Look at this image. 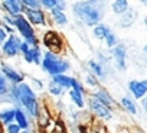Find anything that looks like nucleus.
I'll list each match as a JSON object with an SVG mask.
<instances>
[{"label": "nucleus", "instance_id": "39448f33", "mask_svg": "<svg viewBox=\"0 0 147 133\" xmlns=\"http://www.w3.org/2000/svg\"><path fill=\"white\" fill-rule=\"evenodd\" d=\"M40 43L46 48V51H51V52L59 54V55L65 48V39L62 38V35L59 32H56L53 29H48L43 33V36L40 39Z\"/></svg>", "mask_w": 147, "mask_h": 133}, {"label": "nucleus", "instance_id": "1a4fd4ad", "mask_svg": "<svg viewBox=\"0 0 147 133\" xmlns=\"http://www.w3.org/2000/svg\"><path fill=\"white\" fill-rule=\"evenodd\" d=\"M15 29H16V33L25 42H30V41H35V39L39 38L38 33H36V29L28 22V19L23 15H20V16L16 18V26H15Z\"/></svg>", "mask_w": 147, "mask_h": 133}, {"label": "nucleus", "instance_id": "9b49d317", "mask_svg": "<svg viewBox=\"0 0 147 133\" xmlns=\"http://www.w3.org/2000/svg\"><path fill=\"white\" fill-rule=\"evenodd\" d=\"M128 96H131L136 101L143 100L147 97V78H133L127 83Z\"/></svg>", "mask_w": 147, "mask_h": 133}, {"label": "nucleus", "instance_id": "a211bd4d", "mask_svg": "<svg viewBox=\"0 0 147 133\" xmlns=\"http://www.w3.org/2000/svg\"><path fill=\"white\" fill-rule=\"evenodd\" d=\"M32 117L28 114V111H25L22 107L16 109V116H15V123L22 129V130H30L32 127Z\"/></svg>", "mask_w": 147, "mask_h": 133}, {"label": "nucleus", "instance_id": "423d86ee", "mask_svg": "<svg viewBox=\"0 0 147 133\" xmlns=\"http://www.w3.org/2000/svg\"><path fill=\"white\" fill-rule=\"evenodd\" d=\"M22 15L28 19V22L36 29V28H48L49 26V16L45 10L42 9H36V10H30L26 9L22 5Z\"/></svg>", "mask_w": 147, "mask_h": 133}, {"label": "nucleus", "instance_id": "20e7f679", "mask_svg": "<svg viewBox=\"0 0 147 133\" xmlns=\"http://www.w3.org/2000/svg\"><path fill=\"white\" fill-rule=\"evenodd\" d=\"M110 56L113 62V68L118 73H125L128 68V49L127 45L120 42L115 48L110 49Z\"/></svg>", "mask_w": 147, "mask_h": 133}, {"label": "nucleus", "instance_id": "58836bf2", "mask_svg": "<svg viewBox=\"0 0 147 133\" xmlns=\"http://www.w3.org/2000/svg\"><path fill=\"white\" fill-rule=\"evenodd\" d=\"M143 56H144V62L147 64V43L143 46Z\"/></svg>", "mask_w": 147, "mask_h": 133}, {"label": "nucleus", "instance_id": "7ed1b4c3", "mask_svg": "<svg viewBox=\"0 0 147 133\" xmlns=\"http://www.w3.org/2000/svg\"><path fill=\"white\" fill-rule=\"evenodd\" d=\"M72 68L71 61L63 58L59 54H53L51 51H43V59L40 64V70L49 75V77H55V75H61V74H68Z\"/></svg>", "mask_w": 147, "mask_h": 133}, {"label": "nucleus", "instance_id": "2eb2a0df", "mask_svg": "<svg viewBox=\"0 0 147 133\" xmlns=\"http://www.w3.org/2000/svg\"><path fill=\"white\" fill-rule=\"evenodd\" d=\"M118 106H120L125 113H128V114H131V116H137V114L140 113V106H138V103H137L131 96H128V94L120 97Z\"/></svg>", "mask_w": 147, "mask_h": 133}, {"label": "nucleus", "instance_id": "37998d69", "mask_svg": "<svg viewBox=\"0 0 147 133\" xmlns=\"http://www.w3.org/2000/svg\"><path fill=\"white\" fill-rule=\"evenodd\" d=\"M140 3H141L143 6H146V7H147V0H141V2H140Z\"/></svg>", "mask_w": 147, "mask_h": 133}, {"label": "nucleus", "instance_id": "393cba45", "mask_svg": "<svg viewBox=\"0 0 147 133\" xmlns=\"http://www.w3.org/2000/svg\"><path fill=\"white\" fill-rule=\"evenodd\" d=\"M36 121H38V127H39V129H45V130H46V129L49 127V124L52 123V117H51L49 110H46L45 107H42L39 116L36 117Z\"/></svg>", "mask_w": 147, "mask_h": 133}, {"label": "nucleus", "instance_id": "4be33fe9", "mask_svg": "<svg viewBox=\"0 0 147 133\" xmlns=\"http://www.w3.org/2000/svg\"><path fill=\"white\" fill-rule=\"evenodd\" d=\"M52 83H55L56 86L62 87L65 91H69L72 88V83H74V77L69 74H61V75H55V77H48Z\"/></svg>", "mask_w": 147, "mask_h": 133}, {"label": "nucleus", "instance_id": "a18cd8bd", "mask_svg": "<svg viewBox=\"0 0 147 133\" xmlns=\"http://www.w3.org/2000/svg\"><path fill=\"white\" fill-rule=\"evenodd\" d=\"M0 25H2V15H0Z\"/></svg>", "mask_w": 147, "mask_h": 133}, {"label": "nucleus", "instance_id": "6e6552de", "mask_svg": "<svg viewBox=\"0 0 147 133\" xmlns=\"http://www.w3.org/2000/svg\"><path fill=\"white\" fill-rule=\"evenodd\" d=\"M0 73L3 74V77L9 81L10 86H19L25 81V74L7 61H0Z\"/></svg>", "mask_w": 147, "mask_h": 133}, {"label": "nucleus", "instance_id": "412c9836", "mask_svg": "<svg viewBox=\"0 0 147 133\" xmlns=\"http://www.w3.org/2000/svg\"><path fill=\"white\" fill-rule=\"evenodd\" d=\"M15 116H16V107L6 106L3 109H0V123L5 127L15 123Z\"/></svg>", "mask_w": 147, "mask_h": 133}, {"label": "nucleus", "instance_id": "7c9ffc66", "mask_svg": "<svg viewBox=\"0 0 147 133\" xmlns=\"http://www.w3.org/2000/svg\"><path fill=\"white\" fill-rule=\"evenodd\" d=\"M10 84H9V81L3 77V74L0 73V97L2 96H6L7 93H9V90H10Z\"/></svg>", "mask_w": 147, "mask_h": 133}, {"label": "nucleus", "instance_id": "c756f323", "mask_svg": "<svg viewBox=\"0 0 147 133\" xmlns=\"http://www.w3.org/2000/svg\"><path fill=\"white\" fill-rule=\"evenodd\" d=\"M40 7H42V10L49 13L58 7V0H40Z\"/></svg>", "mask_w": 147, "mask_h": 133}, {"label": "nucleus", "instance_id": "9d476101", "mask_svg": "<svg viewBox=\"0 0 147 133\" xmlns=\"http://www.w3.org/2000/svg\"><path fill=\"white\" fill-rule=\"evenodd\" d=\"M87 109H88L87 111H90L91 116H95L101 121H110L113 119V116H114V113H113L111 109L102 106L101 103H98L94 98H88L87 100Z\"/></svg>", "mask_w": 147, "mask_h": 133}, {"label": "nucleus", "instance_id": "ea45409f", "mask_svg": "<svg viewBox=\"0 0 147 133\" xmlns=\"http://www.w3.org/2000/svg\"><path fill=\"white\" fill-rule=\"evenodd\" d=\"M118 133H133L130 129H125V127H123V129H120L118 130Z\"/></svg>", "mask_w": 147, "mask_h": 133}, {"label": "nucleus", "instance_id": "a19ab883", "mask_svg": "<svg viewBox=\"0 0 147 133\" xmlns=\"http://www.w3.org/2000/svg\"><path fill=\"white\" fill-rule=\"evenodd\" d=\"M143 25H144L146 32H147V15H144V18H143Z\"/></svg>", "mask_w": 147, "mask_h": 133}, {"label": "nucleus", "instance_id": "c85d7f7f", "mask_svg": "<svg viewBox=\"0 0 147 133\" xmlns=\"http://www.w3.org/2000/svg\"><path fill=\"white\" fill-rule=\"evenodd\" d=\"M71 90L75 91V93H80L82 96H87V88H85L84 83L80 78H77V77H74V83H72V88Z\"/></svg>", "mask_w": 147, "mask_h": 133}, {"label": "nucleus", "instance_id": "c9c22d12", "mask_svg": "<svg viewBox=\"0 0 147 133\" xmlns=\"http://www.w3.org/2000/svg\"><path fill=\"white\" fill-rule=\"evenodd\" d=\"M7 38H9L7 32L3 29V26H2V25H0V46H2V45L7 41Z\"/></svg>", "mask_w": 147, "mask_h": 133}, {"label": "nucleus", "instance_id": "72a5a7b5", "mask_svg": "<svg viewBox=\"0 0 147 133\" xmlns=\"http://www.w3.org/2000/svg\"><path fill=\"white\" fill-rule=\"evenodd\" d=\"M2 25H7V26L15 28L16 26V18H12V16H7V15H2Z\"/></svg>", "mask_w": 147, "mask_h": 133}, {"label": "nucleus", "instance_id": "473e14b6", "mask_svg": "<svg viewBox=\"0 0 147 133\" xmlns=\"http://www.w3.org/2000/svg\"><path fill=\"white\" fill-rule=\"evenodd\" d=\"M22 5L26 7V9H30V10H36V9H42L40 7V0H20Z\"/></svg>", "mask_w": 147, "mask_h": 133}, {"label": "nucleus", "instance_id": "aec40b11", "mask_svg": "<svg viewBox=\"0 0 147 133\" xmlns=\"http://www.w3.org/2000/svg\"><path fill=\"white\" fill-rule=\"evenodd\" d=\"M130 7H131V5L128 0H113L110 3V10L114 15H117L118 18L123 16L124 13H127L130 10Z\"/></svg>", "mask_w": 147, "mask_h": 133}, {"label": "nucleus", "instance_id": "2f4dec72", "mask_svg": "<svg viewBox=\"0 0 147 133\" xmlns=\"http://www.w3.org/2000/svg\"><path fill=\"white\" fill-rule=\"evenodd\" d=\"M30 87L35 90V91H40V90H43L45 88V86H46V83H45V80H42V78H38V77H33L32 80H30Z\"/></svg>", "mask_w": 147, "mask_h": 133}, {"label": "nucleus", "instance_id": "ddd939ff", "mask_svg": "<svg viewBox=\"0 0 147 133\" xmlns=\"http://www.w3.org/2000/svg\"><path fill=\"white\" fill-rule=\"evenodd\" d=\"M90 98H94V100H97L98 103H101L102 106H105V107H108V109H114L118 103L114 100V97L111 96V93L107 90V88H104V87H98V88H95V90H92L91 93H90Z\"/></svg>", "mask_w": 147, "mask_h": 133}, {"label": "nucleus", "instance_id": "f257e3e1", "mask_svg": "<svg viewBox=\"0 0 147 133\" xmlns=\"http://www.w3.org/2000/svg\"><path fill=\"white\" fill-rule=\"evenodd\" d=\"M71 15L80 25L85 28H94L105 19L107 2L101 0H78L69 6Z\"/></svg>", "mask_w": 147, "mask_h": 133}, {"label": "nucleus", "instance_id": "cd10ccee", "mask_svg": "<svg viewBox=\"0 0 147 133\" xmlns=\"http://www.w3.org/2000/svg\"><path fill=\"white\" fill-rule=\"evenodd\" d=\"M102 42H104V45H105L108 49H113V48H115V46L120 43V38H118V35L113 31V32H111V33L102 41Z\"/></svg>", "mask_w": 147, "mask_h": 133}, {"label": "nucleus", "instance_id": "4468645a", "mask_svg": "<svg viewBox=\"0 0 147 133\" xmlns=\"http://www.w3.org/2000/svg\"><path fill=\"white\" fill-rule=\"evenodd\" d=\"M0 12H2V15L18 18L22 15V2L20 0H2L0 2Z\"/></svg>", "mask_w": 147, "mask_h": 133}, {"label": "nucleus", "instance_id": "4c0bfd02", "mask_svg": "<svg viewBox=\"0 0 147 133\" xmlns=\"http://www.w3.org/2000/svg\"><path fill=\"white\" fill-rule=\"evenodd\" d=\"M29 49H30V46H29L25 41H22V43H20V55H25Z\"/></svg>", "mask_w": 147, "mask_h": 133}, {"label": "nucleus", "instance_id": "dca6fc26", "mask_svg": "<svg viewBox=\"0 0 147 133\" xmlns=\"http://www.w3.org/2000/svg\"><path fill=\"white\" fill-rule=\"evenodd\" d=\"M138 19V12L134 9V7H130V10L127 13H124L123 16L118 18L117 20V26L121 28V29H128L131 28Z\"/></svg>", "mask_w": 147, "mask_h": 133}, {"label": "nucleus", "instance_id": "49530a36", "mask_svg": "<svg viewBox=\"0 0 147 133\" xmlns=\"http://www.w3.org/2000/svg\"><path fill=\"white\" fill-rule=\"evenodd\" d=\"M0 61H2V52H0Z\"/></svg>", "mask_w": 147, "mask_h": 133}, {"label": "nucleus", "instance_id": "0eeeda50", "mask_svg": "<svg viewBox=\"0 0 147 133\" xmlns=\"http://www.w3.org/2000/svg\"><path fill=\"white\" fill-rule=\"evenodd\" d=\"M22 38L18 33L9 35L7 41L0 46V52H2V58L6 59H13L16 56L20 55V43H22Z\"/></svg>", "mask_w": 147, "mask_h": 133}, {"label": "nucleus", "instance_id": "f704fd0d", "mask_svg": "<svg viewBox=\"0 0 147 133\" xmlns=\"http://www.w3.org/2000/svg\"><path fill=\"white\" fill-rule=\"evenodd\" d=\"M20 132H22V129L16 123H12V124L5 127V133H20Z\"/></svg>", "mask_w": 147, "mask_h": 133}, {"label": "nucleus", "instance_id": "f8f14e48", "mask_svg": "<svg viewBox=\"0 0 147 133\" xmlns=\"http://www.w3.org/2000/svg\"><path fill=\"white\" fill-rule=\"evenodd\" d=\"M87 68H88V73H90V74H92L95 78L100 80V83L108 80L111 71L114 70L113 66H105V65H102V64L98 62L95 58L88 59V62H87Z\"/></svg>", "mask_w": 147, "mask_h": 133}, {"label": "nucleus", "instance_id": "b1692460", "mask_svg": "<svg viewBox=\"0 0 147 133\" xmlns=\"http://www.w3.org/2000/svg\"><path fill=\"white\" fill-rule=\"evenodd\" d=\"M111 32H113L111 26L107 25V23H104V22L92 28V36H94L95 39H98V41H104Z\"/></svg>", "mask_w": 147, "mask_h": 133}, {"label": "nucleus", "instance_id": "6ab92c4d", "mask_svg": "<svg viewBox=\"0 0 147 133\" xmlns=\"http://www.w3.org/2000/svg\"><path fill=\"white\" fill-rule=\"evenodd\" d=\"M48 16H49V22H52L58 28H63V26H66L69 23V18H68L66 12H62V10L55 9V10L49 12Z\"/></svg>", "mask_w": 147, "mask_h": 133}, {"label": "nucleus", "instance_id": "5701e85b", "mask_svg": "<svg viewBox=\"0 0 147 133\" xmlns=\"http://www.w3.org/2000/svg\"><path fill=\"white\" fill-rule=\"evenodd\" d=\"M68 97H69V101L75 106L78 110H85L87 109V98H85V96L69 90L68 91Z\"/></svg>", "mask_w": 147, "mask_h": 133}, {"label": "nucleus", "instance_id": "c03bdc74", "mask_svg": "<svg viewBox=\"0 0 147 133\" xmlns=\"http://www.w3.org/2000/svg\"><path fill=\"white\" fill-rule=\"evenodd\" d=\"M20 133H33V132H30V130H22Z\"/></svg>", "mask_w": 147, "mask_h": 133}, {"label": "nucleus", "instance_id": "f3484780", "mask_svg": "<svg viewBox=\"0 0 147 133\" xmlns=\"http://www.w3.org/2000/svg\"><path fill=\"white\" fill-rule=\"evenodd\" d=\"M22 58H23V61L26 64H33V65L40 66L42 59H43V51H42L40 45L39 46H32L25 55H22Z\"/></svg>", "mask_w": 147, "mask_h": 133}, {"label": "nucleus", "instance_id": "bb28decb", "mask_svg": "<svg viewBox=\"0 0 147 133\" xmlns=\"http://www.w3.org/2000/svg\"><path fill=\"white\" fill-rule=\"evenodd\" d=\"M82 83H84V86H85V87L91 88V91L100 87V80H98V78H95V77H94L92 74H90V73H87V74L84 75Z\"/></svg>", "mask_w": 147, "mask_h": 133}, {"label": "nucleus", "instance_id": "a878e982", "mask_svg": "<svg viewBox=\"0 0 147 133\" xmlns=\"http://www.w3.org/2000/svg\"><path fill=\"white\" fill-rule=\"evenodd\" d=\"M46 90H48L49 96H52V97H55V98H61V97L66 93L62 87L56 86V84H55V83H52L51 80H48V83H46Z\"/></svg>", "mask_w": 147, "mask_h": 133}, {"label": "nucleus", "instance_id": "79ce46f5", "mask_svg": "<svg viewBox=\"0 0 147 133\" xmlns=\"http://www.w3.org/2000/svg\"><path fill=\"white\" fill-rule=\"evenodd\" d=\"M0 133H5V126L0 123Z\"/></svg>", "mask_w": 147, "mask_h": 133}, {"label": "nucleus", "instance_id": "f03ea898", "mask_svg": "<svg viewBox=\"0 0 147 133\" xmlns=\"http://www.w3.org/2000/svg\"><path fill=\"white\" fill-rule=\"evenodd\" d=\"M16 91H18V98H19V106L28 111V114L36 120V117L39 116L40 113V101H39V97L36 94V91L30 87L29 83L23 81L20 83L19 86H16Z\"/></svg>", "mask_w": 147, "mask_h": 133}, {"label": "nucleus", "instance_id": "e433bc0d", "mask_svg": "<svg viewBox=\"0 0 147 133\" xmlns=\"http://www.w3.org/2000/svg\"><path fill=\"white\" fill-rule=\"evenodd\" d=\"M138 106H140V109L143 110V113H144V114H146V117H147V97H144L143 100H140Z\"/></svg>", "mask_w": 147, "mask_h": 133}]
</instances>
